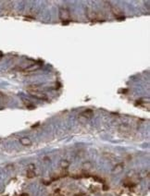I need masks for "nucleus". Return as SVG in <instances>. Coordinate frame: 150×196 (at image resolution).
Segmentation results:
<instances>
[{"mask_svg":"<svg viewBox=\"0 0 150 196\" xmlns=\"http://www.w3.org/2000/svg\"><path fill=\"white\" fill-rule=\"evenodd\" d=\"M103 190H104V191H108V186H106V185H104Z\"/></svg>","mask_w":150,"mask_h":196,"instance_id":"9d476101","label":"nucleus"},{"mask_svg":"<svg viewBox=\"0 0 150 196\" xmlns=\"http://www.w3.org/2000/svg\"><path fill=\"white\" fill-rule=\"evenodd\" d=\"M59 167H62V168H68V167H70V162H69L68 160H65V159L60 160V162H59Z\"/></svg>","mask_w":150,"mask_h":196,"instance_id":"39448f33","label":"nucleus"},{"mask_svg":"<svg viewBox=\"0 0 150 196\" xmlns=\"http://www.w3.org/2000/svg\"><path fill=\"white\" fill-rule=\"evenodd\" d=\"M41 67V65H32L31 67H27L26 69V71H34V70H39Z\"/></svg>","mask_w":150,"mask_h":196,"instance_id":"0eeeda50","label":"nucleus"},{"mask_svg":"<svg viewBox=\"0 0 150 196\" xmlns=\"http://www.w3.org/2000/svg\"><path fill=\"white\" fill-rule=\"evenodd\" d=\"M70 13L67 9H59V19L63 21H70Z\"/></svg>","mask_w":150,"mask_h":196,"instance_id":"f03ea898","label":"nucleus"},{"mask_svg":"<svg viewBox=\"0 0 150 196\" xmlns=\"http://www.w3.org/2000/svg\"><path fill=\"white\" fill-rule=\"evenodd\" d=\"M27 91L32 96L35 97L37 99L47 100V96L45 95V93H42L41 88L37 86V85H30V86L27 87Z\"/></svg>","mask_w":150,"mask_h":196,"instance_id":"f257e3e1","label":"nucleus"},{"mask_svg":"<svg viewBox=\"0 0 150 196\" xmlns=\"http://www.w3.org/2000/svg\"><path fill=\"white\" fill-rule=\"evenodd\" d=\"M19 143L21 144V145L23 146H31L32 145V141L31 139L28 137H21L19 139Z\"/></svg>","mask_w":150,"mask_h":196,"instance_id":"20e7f679","label":"nucleus"},{"mask_svg":"<svg viewBox=\"0 0 150 196\" xmlns=\"http://www.w3.org/2000/svg\"><path fill=\"white\" fill-rule=\"evenodd\" d=\"M0 58H1V56H0Z\"/></svg>","mask_w":150,"mask_h":196,"instance_id":"9b49d317","label":"nucleus"},{"mask_svg":"<svg viewBox=\"0 0 150 196\" xmlns=\"http://www.w3.org/2000/svg\"><path fill=\"white\" fill-rule=\"evenodd\" d=\"M26 176H27V178H29V179H32V178L35 177V173H34V170H29V169H28L27 175Z\"/></svg>","mask_w":150,"mask_h":196,"instance_id":"1a4fd4ad","label":"nucleus"},{"mask_svg":"<svg viewBox=\"0 0 150 196\" xmlns=\"http://www.w3.org/2000/svg\"><path fill=\"white\" fill-rule=\"evenodd\" d=\"M123 168H124V164H123V163H119V164H117L116 166L113 167V169H112V174L118 175V174L122 172Z\"/></svg>","mask_w":150,"mask_h":196,"instance_id":"7ed1b4c3","label":"nucleus"},{"mask_svg":"<svg viewBox=\"0 0 150 196\" xmlns=\"http://www.w3.org/2000/svg\"><path fill=\"white\" fill-rule=\"evenodd\" d=\"M93 115V111L90 109L86 110V111L82 112V114H81V117H84V118H90V117Z\"/></svg>","mask_w":150,"mask_h":196,"instance_id":"423d86ee","label":"nucleus"},{"mask_svg":"<svg viewBox=\"0 0 150 196\" xmlns=\"http://www.w3.org/2000/svg\"><path fill=\"white\" fill-rule=\"evenodd\" d=\"M82 167L84 169H90L92 167V163L89 162V161H87V162L83 163V165H82Z\"/></svg>","mask_w":150,"mask_h":196,"instance_id":"6e6552de","label":"nucleus"}]
</instances>
